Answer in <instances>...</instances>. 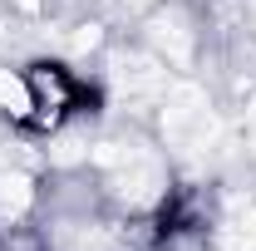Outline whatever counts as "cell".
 <instances>
[{"label": "cell", "instance_id": "obj_1", "mask_svg": "<svg viewBox=\"0 0 256 251\" xmlns=\"http://www.w3.org/2000/svg\"><path fill=\"white\" fill-rule=\"evenodd\" d=\"M25 202H30V182L25 178H0V207L5 212H25Z\"/></svg>", "mask_w": 256, "mask_h": 251}, {"label": "cell", "instance_id": "obj_2", "mask_svg": "<svg viewBox=\"0 0 256 251\" xmlns=\"http://www.w3.org/2000/svg\"><path fill=\"white\" fill-rule=\"evenodd\" d=\"M0 104H5V108H15V114H25V108H30V94H25V84H20L10 69H0Z\"/></svg>", "mask_w": 256, "mask_h": 251}, {"label": "cell", "instance_id": "obj_3", "mask_svg": "<svg viewBox=\"0 0 256 251\" xmlns=\"http://www.w3.org/2000/svg\"><path fill=\"white\" fill-rule=\"evenodd\" d=\"M20 5H25V10H30V5H40V0H20Z\"/></svg>", "mask_w": 256, "mask_h": 251}]
</instances>
